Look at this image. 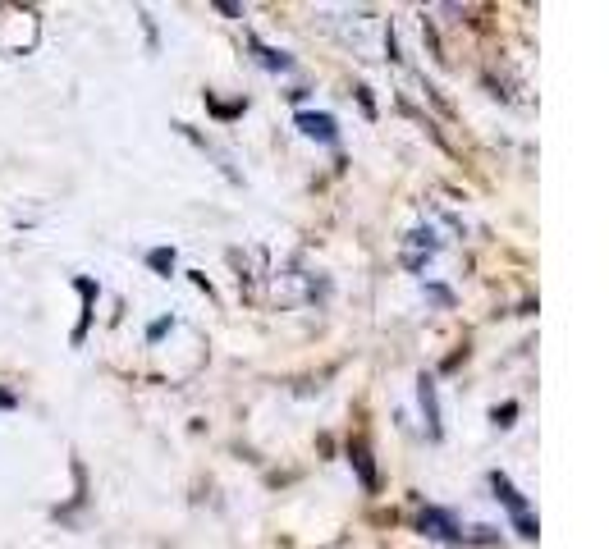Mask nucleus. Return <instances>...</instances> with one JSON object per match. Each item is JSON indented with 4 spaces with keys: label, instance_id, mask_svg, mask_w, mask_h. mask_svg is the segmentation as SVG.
I'll return each mask as SVG.
<instances>
[{
    "label": "nucleus",
    "instance_id": "nucleus-1",
    "mask_svg": "<svg viewBox=\"0 0 609 549\" xmlns=\"http://www.w3.org/2000/svg\"><path fill=\"white\" fill-rule=\"evenodd\" d=\"M298 124H303V133H312V138H335V119L330 115H303Z\"/></svg>",
    "mask_w": 609,
    "mask_h": 549
}]
</instances>
